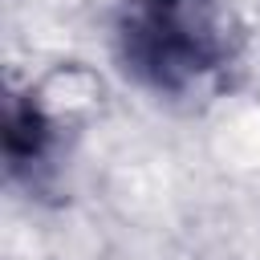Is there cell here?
Here are the masks:
<instances>
[{
  "instance_id": "cell-1",
  "label": "cell",
  "mask_w": 260,
  "mask_h": 260,
  "mask_svg": "<svg viewBox=\"0 0 260 260\" xmlns=\"http://www.w3.org/2000/svg\"><path fill=\"white\" fill-rule=\"evenodd\" d=\"M122 53L154 89L179 93L228 61V20L219 0H130Z\"/></svg>"
},
{
  "instance_id": "cell-2",
  "label": "cell",
  "mask_w": 260,
  "mask_h": 260,
  "mask_svg": "<svg viewBox=\"0 0 260 260\" xmlns=\"http://www.w3.org/2000/svg\"><path fill=\"white\" fill-rule=\"evenodd\" d=\"M49 146V122L45 114L32 106V102H20L12 98L8 102V118H4V154H8V167L20 171L28 162H37Z\"/></svg>"
}]
</instances>
